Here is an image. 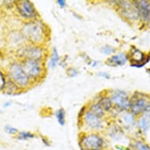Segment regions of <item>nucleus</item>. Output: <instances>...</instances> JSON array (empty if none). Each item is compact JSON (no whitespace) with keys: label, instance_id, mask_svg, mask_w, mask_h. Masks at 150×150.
<instances>
[{"label":"nucleus","instance_id":"f257e3e1","mask_svg":"<svg viewBox=\"0 0 150 150\" xmlns=\"http://www.w3.org/2000/svg\"><path fill=\"white\" fill-rule=\"evenodd\" d=\"M21 35L31 44L42 46L48 37L46 25L40 20L26 21L21 28Z\"/></svg>","mask_w":150,"mask_h":150},{"label":"nucleus","instance_id":"f03ea898","mask_svg":"<svg viewBox=\"0 0 150 150\" xmlns=\"http://www.w3.org/2000/svg\"><path fill=\"white\" fill-rule=\"evenodd\" d=\"M7 78L13 82L21 90L28 88L32 83L20 62L10 63L7 69Z\"/></svg>","mask_w":150,"mask_h":150},{"label":"nucleus","instance_id":"7ed1b4c3","mask_svg":"<svg viewBox=\"0 0 150 150\" xmlns=\"http://www.w3.org/2000/svg\"><path fill=\"white\" fill-rule=\"evenodd\" d=\"M20 62L32 83L40 81L44 77L45 67L43 62L32 59H22Z\"/></svg>","mask_w":150,"mask_h":150},{"label":"nucleus","instance_id":"20e7f679","mask_svg":"<svg viewBox=\"0 0 150 150\" xmlns=\"http://www.w3.org/2000/svg\"><path fill=\"white\" fill-rule=\"evenodd\" d=\"M79 146L81 150H93L104 149V138L97 132L83 134L79 139Z\"/></svg>","mask_w":150,"mask_h":150},{"label":"nucleus","instance_id":"39448f33","mask_svg":"<svg viewBox=\"0 0 150 150\" xmlns=\"http://www.w3.org/2000/svg\"><path fill=\"white\" fill-rule=\"evenodd\" d=\"M16 8L20 17L27 21L38 20L39 13L33 3L28 0L16 2Z\"/></svg>","mask_w":150,"mask_h":150},{"label":"nucleus","instance_id":"423d86ee","mask_svg":"<svg viewBox=\"0 0 150 150\" xmlns=\"http://www.w3.org/2000/svg\"><path fill=\"white\" fill-rule=\"evenodd\" d=\"M45 55V49L42 46L28 43L21 49L20 56L22 59H32L43 62Z\"/></svg>","mask_w":150,"mask_h":150},{"label":"nucleus","instance_id":"0eeeda50","mask_svg":"<svg viewBox=\"0 0 150 150\" xmlns=\"http://www.w3.org/2000/svg\"><path fill=\"white\" fill-rule=\"evenodd\" d=\"M82 123L88 130L95 132L102 130L105 127L103 119L96 116L88 109H86L82 114Z\"/></svg>","mask_w":150,"mask_h":150},{"label":"nucleus","instance_id":"6e6552de","mask_svg":"<svg viewBox=\"0 0 150 150\" xmlns=\"http://www.w3.org/2000/svg\"><path fill=\"white\" fill-rule=\"evenodd\" d=\"M118 11L125 19L131 21L139 19V14L135 4L130 1H119L117 2Z\"/></svg>","mask_w":150,"mask_h":150},{"label":"nucleus","instance_id":"1a4fd4ad","mask_svg":"<svg viewBox=\"0 0 150 150\" xmlns=\"http://www.w3.org/2000/svg\"><path fill=\"white\" fill-rule=\"evenodd\" d=\"M112 105L120 110L127 111L130 108V99L127 92L120 90L111 91L108 94Z\"/></svg>","mask_w":150,"mask_h":150},{"label":"nucleus","instance_id":"9d476101","mask_svg":"<svg viewBox=\"0 0 150 150\" xmlns=\"http://www.w3.org/2000/svg\"><path fill=\"white\" fill-rule=\"evenodd\" d=\"M138 11L139 18L143 22L150 24V2L146 0L134 1Z\"/></svg>","mask_w":150,"mask_h":150},{"label":"nucleus","instance_id":"9b49d317","mask_svg":"<svg viewBox=\"0 0 150 150\" xmlns=\"http://www.w3.org/2000/svg\"><path fill=\"white\" fill-rule=\"evenodd\" d=\"M147 105V100L142 97H138L136 98L130 100V109L131 110V113L134 115L142 113Z\"/></svg>","mask_w":150,"mask_h":150},{"label":"nucleus","instance_id":"f8f14e48","mask_svg":"<svg viewBox=\"0 0 150 150\" xmlns=\"http://www.w3.org/2000/svg\"><path fill=\"white\" fill-rule=\"evenodd\" d=\"M130 59L131 62H134L133 64H131V66L140 68L142 67L145 63L143 62L145 61V55L144 53L138 49H133L131 50L130 54Z\"/></svg>","mask_w":150,"mask_h":150},{"label":"nucleus","instance_id":"ddd939ff","mask_svg":"<svg viewBox=\"0 0 150 150\" xmlns=\"http://www.w3.org/2000/svg\"><path fill=\"white\" fill-rule=\"evenodd\" d=\"M127 62V56L123 53H120L118 54L112 55L106 60L105 64L108 66L117 67L123 66Z\"/></svg>","mask_w":150,"mask_h":150},{"label":"nucleus","instance_id":"4468645a","mask_svg":"<svg viewBox=\"0 0 150 150\" xmlns=\"http://www.w3.org/2000/svg\"><path fill=\"white\" fill-rule=\"evenodd\" d=\"M120 121L122 123V125L124 126L125 127H131L135 124V118L134 115L131 112H126L123 113L120 117Z\"/></svg>","mask_w":150,"mask_h":150},{"label":"nucleus","instance_id":"2eb2a0df","mask_svg":"<svg viewBox=\"0 0 150 150\" xmlns=\"http://www.w3.org/2000/svg\"><path fill=\"white\" fill-rule=\"evenodd\" d=\"M98 102L99 105H101V107L103 108V110L105 112H109L112 108V107H113L110 98L107 95H102V96L100 97V98L98 99Z\"/></svg>","mask_w":150,"mask_h":150},{"label":"nucleus","instance_id":"dca6fc26","mask_svg":"<svg viewBox=\"0 0 150 150\" xmlns=\"http://www.w3.org/2000/svg\"><path fill=\"white\" fill-rule=\"evenodd\" d=\"M3 91H5L6 93L12 95V94L18 93V92L21 91V89L19 88L13 82L11 81L10 79H8L7 78V79H6V83L5 88H4Z\"/></svg>","mask_w":150,"mask_h":150},{"label":"nucleus","instance_id":"f3484780","mask_svg":"<svg viewBox=\"0 0 150 150\" xmlns=\"http://www.w3.org/2000/svg\"><path fill=\"white\" fill-rule=\"evenodd\" d=\"M88 110H90L91 112H93V114H95L96 116H98L100 118H103L105 115V112L103 110V108H101V105H99L98 101L93 102L91 103L89 106Z\"/></svg>","mask_w":150,"mask_h":150},{"label":"nucleus","instance_id":"a211bd4d","mask_svg":"<svg viewBox=\"0 0 150 150\" xmlns=\"http://www.w3.org/2000/svg\"><path fill=\"white\" fill-rule=\"evenodd\" d=\"M59 62L60 56L59 54H58V51H57V50L56 48H54L51 53V55H50V57L49 63H48L49 67L50 69H54L57 64H59Z\"/></svg>","mask_w":150,"mask_h":150},{"label":"nucleus","instance_id":"6ab92c4d","mask_svg":"<svg viewBox=\"0 0 150 150\" xmlns=\"http://www.w3.org/2000/svg\"><path fill=\"white\" fill-rule=\"evenodd\" d=\"M138 127L142 131L145 132L150 127V118L142 116L138 120Z\"/></svg>","mask_w":150,"mask_h":150},{"label":"nucleus","instance_id":"aec40b11","mask_svg":"<svg viewBox=\"0 0 150 150\" xmlns=\"http://www.w3.org/2000/svg\"><path fill=\"white\" fill-rule=\"evenodd\" d=\"M55 116L57 122L61 126L65 124V112L64 108H59L55 112Z\"/></svg>","mask_w":150,"mask_h":150},{"label":"nucleus","instance_id":"412c9836","mask_svg":"<svg viewBox=\"0 0 150 150\" xmlns=\"http://www.w3.org/2000/svg\"><path fill=\"white\" fill-rule=\"evenodd\" d=\"M35 138V135L29 131H19L17 134V138L21 141H27Z\"/></svg>","mask_w":150,"mask_h":150},{"label":"nucleus","instance_id":"4be33fe9","mask_svg":"<svg viewBox=\"0 0 150 150\" xmlns=\"http://www.w3.org/2000/svg\"><path fill=\"white\" fill-rule=\"evenodd\" d=\"M133 147L134 150H150L149 145L141 141H135L134 143Z\"/></svg>","mask_w":150,"mask_h":150},{"label":"nucleus","instance_id":"5701e85b","mask_svg":"<svg viewBox=\"0 0 150 150\" xmlns=\"http://www.w3.org/2000/svg\"><path fill=\"white\" fill-rule=\"evenodd\" d=\"M116 51V50L115 48L112 47H111V46H108V45H105V46H104V47H101V52L105 55H112V54H113Z\"/></svg>","mask_w":150,"mask_h":150},{"label":"nucleus","instance_id":"b1692460","mask_svg":"<svg viewBox=\"0 0 150 150\" xmlns=\"http://www.w3.org/2000/svg\"><path fill=\"white\" fill-rule=\"evenodd\" d=\"M122 135V132L118 130H115V129H112L109 130V137L112 138L114 140H119Z\"/></svg>","mask_w":150,"mask_h":150},{"label":"nucleus","instance_id":"393cba45","mask_svg":"<svg viewBox=\"0 0 150 150\" xmlns=\"http://www.w3.org/2000/svg\"><path fill=\"white\" fill-rule=\"evenodd\" d=\"M4 130H5L6 133H8L9 134H11V135H17V134L19 133V130H17V128L13 127L10 125L5 126Z\"/></svg>","mask_w":150,"mask_h":150},{"label":"nucleus","instance_id":"a878e982","mask_svg":"<svg viewBox=\"0 0 150 150\" xmlns=\"http://www.w3.org/2000/svg\"><path fill=\"white\" fill-rule=\"evenodd\" d=\"M6 83V78L5 74L0 69V91H3L5 88Z\"/></svg>","mask_w":150,"mask_h":150},{"label":"nucleus","instance_id":"bb28decb","mask_svg":"<svg viewBox=\"0 0 150 150\" xmlns=\"http://www.w3.org/2000/svg\"><path fill=\"white\" fill-rule=\"evenodd\" d=\"M68 75L70 77L76 76L77 75H78V71H77V69H74V68H70L68 70Z\"/></svg>","mask_w":150,"mask_h":150},{"label":"nucleus","instance_id":"cd10ccee","mask_svg":"<svg viewBox=\"0 0 150 150\" xmlns=\"http://www.w3.org/2000/svg\"><path fill=\"white\" fill-rule=\"evenodd\" d=\"M143 116H146L148 118H150V105L149 104H148L146 107L145 108V109L143 110L142 112Z\"/></svg>","mask_w":150,"mask_h":150},{"label":"nucleus","instance_id":"c85d7f7f","mask_svg":"<svg viewBox=\"0 0 150 150\" xmlns=\"http://www.w3.org/2000/svg\"><path fill=\"white\" fill-rule=\"evenodd\" d=\"M99 76L102 77L104 79H110V75L108 73V72H105V71H101V72H98V73Z\"/></svg>","mask_w":150,"mask_h":150},{"label":"nucleus","instance_id":"c756f323","mask_svg":"<svg viewBox=\"0 0 150 150\" xmlns=\"http://www.w3.org/2000/svg\"><path fill=\"white\" fill-rule=\"evenodd\" d=\"M57 3L61 8H64L66 6V2L64 0H57Z\"/></svg>","mask_w":150,"mask_h":150},{"label":"nucleus","instance_id":"7c9ffc66","mask_svg":"<svg viewBox=\"0 0 150 150\" xmlns=\"http://www.w3.org/2000/svg\"><path fill=\"white\" fill-rule=\"evenodd\" d=\"M98 62H97V61H93V62H91V66L93 67V68H95L98 65Z\"/></svg>","mask_w":150,"mask_h":150},{"label":"nucleus","instance_id":"2f4dec72","mask_svg":"<svg viewBox=\"0 0 150 150\" xmlns=\"http://www.w3.org/2000/svg\"><path fill=\"white\" fill-rule=\"evenodd\" d=\"M11 105V102H10V101H7V102H6V103H4V105H3V106L4 107H9V106Z\"/></svg>","mask_w":150,"mask_h":150},{"label":"nucleus","instance_id":"473e14b6","mask_svg":"<svg viewBox=\"0 0 150 150\" xmlns=\"http://www.w3.org/2000/svg\"><path fill=\"white\" fill-rule=\"evenodd\" d=\"M116 150H133L130 148H123V149H116Z\"/></svg>","mask_w":150,"mask_h":150},{"label":"nucleus","instance_id":"72a5a7b5","mask_svg":"<svg viewBox=\"0 0 150 150\" xmlns=\"http://www.w3.org/2000/svg\"><path fill=\"white\" fill-rule=\"evenodd\" d=\"M93 150H105V149H93Z\"/></svg>","mask_w":150,"mask_h":150}]
</instances>
